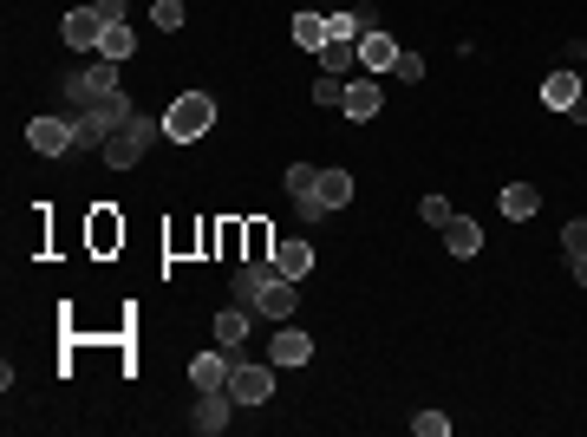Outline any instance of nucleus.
Segmentation results:
<instances>
[{"mask_svg": "<svg viewBox=\"0 0 587 437\" xmlns=\"http://www.w3.org/2000/svg\"><path fill=\"white\" fill-rule=\"evenodd\" d=\"M294 209H301L307 222H320V216H327V196H320V183H307V190H294Z\"/></svg>", "mask_w": 587, "mask_h": 437, "instance_id": "nucleus-27", "label": "nucleus"}, {"mask_svg": "<svg viewBox=\"0 0 587 437\" xmlns=\"http://www.w3.org/2000/svg\"><path fill=\"white\" fill-rule=\"evenodd\" d=\"M229 392H235V405H261V398L274 392V372H268V359H261V366L235 359V366H229Z\"/></svg>", "mask_w": 587, "mask_h": 437, "instance_id": "nucleus-3", "label": "nucleus"}, {"mask_svg": "<svg viewBox=\"0 0 587 437\" xmlns=\"http://www.w3.org/2000/svg\"><path fill=\"white\" fill-rule=\"evenodd\" d=\"M294 40H301L307 53H320V46H327V14H294Z\"/></svg>", "mask_w": 587, "mask_h": 437, "instance_id": "nucleus-23", "label": "nucleus"}, {"mask_svg": "<svg viewBox=\"0 0 587 437\" xmlns=\"http://www.w3.org/2000/svg\"><path fill=\"white\" fill-rule=\"evenodd\" d=\"M242 242H248V261H274V229L268 222H248Z\"/></svg>", "mask_w": 587, "mask_h": 437, "instance_id": "nucleus-24", "label": "nucleus"}, {"mask_svg": "<svg viewBox=\"0 0 587 437\" xmlns=\"http://www.w3.org/2000/svg\"><path fill=\"white\" fill-rule=\"evenodd\" d=\"M248 340V307H222L216 314V346H242Z\"/></svg>", "mask_w": 587, "mask_h": 437, "instance_id": "nucleus-20", "label": "nucleus"}, {"mask_svg": "<svg viewBox=\"0 0 587 437\" xmlns=\"http://www.w3.org/2000/svg\"><path fill=\"white\" fill-rule=\"evenodd\" d=\"M353 66H359V46L353 40H327V46H320V72H340V79H346Z\"/></svg>", "mask_w": 587, "mask_h": 437, "instance_id": "nucleus-19", "label": "nucleus"}, {"mask_svg": "<svg viewBox=\"0 0 587 437\" xmlns=\"http://www.w3.org/2000/svg\"><path fill=\"white\" fill-rule=\"evenodd\" d=\"M268 274H274V261H242V268H235V307H255V294L268 287Z\"/></svg>", "mask_w": 587, "mask_h": 437, "instance_id": "nucleus-14", "label": "nucleus"}, {"mask_svg": "<svg viewBox=\"0 0 587 437\" xmlns=\"http://www.w3.org/2000/svg\"><path fill=\"white\" fill-rule=\"evenodd\" d=\"M574 281H581V287H587V255H574Z\"/></svg>", "mask_w": 587, "mask_h": 437, "instance_id": "nucleus-34", "label": "nucleus"}, {"mask_svg": "<svg viewBox=\"0 0 587 437\" xmlns=\"http://www.w3.org/2000/svg\"><path fill=\"white\" fill-rule=\"evenodd\" d=\"M398 53H405V46H398L385 27H366V33H359V66H366L372 79H379V72H392V66H398Z\"/></svg>", "mask_w": 587, "mask_h": 437, "instance_id": "nucleus-4", "label": "nucleus"}, {"mask_svg": "<svg viewBox=\"0 0 587 437\" xmlns=\"http://www.w3.org/2000/svg\"><path fill=\"white\" fill-rule=\"evenodd\" d=\"M209 124H216V98L209 92H183L177 105L164 111V137L170 144H196V137H209Z\"/></svg>", "mask_w": 587, "mask_h": 437, "instance_id": "nucleus-1", "label": "nucleus"}, {"mask_svg": "<svg viewBox=\"0 0 587 437\" xmlns=\"http://www.w3.org/2000/svg\"><path fill=\"white\" fill-rule=\"evenodd\" d=\"M72 92H79V98H118V79H111V66H98V72H79Z\"/></svg>", "mask_w": 587, "mask_h": 437, "instance_id": "nucleus-22", "label": "nucleus"}, {"mask_svg": "<svg viewBox=\"0 0 587 437\" xmlns=\"http://www.w3.org/2000/svg\"><path fill=\"white\" fill-rule=\"evenodd\" d=\"M137 53V40H131V27H105V40H98V59H105V66H118V59H131Z\"/></svg>", "mask_w": 587, "mask_h": 437, "instance_id": "nucleus-18", "label": "nucleus"}, {"mask_svg": "<svg viewBox=\"0 0 587 437\" xmlns=\"http://www.w3.org/2000/svg\"><path fill=\"white\" fill-rule=\"evenodd\" d=\"M151 20H157L164 33H177V27H183V0H157V7H151Z\"/></svg>", "mask_w": 587, "mask_h": 437, "instance_id": "nucleus-30", "label": "nucleus"}, {"mask_svg": "<svg viewBox=\"0 0 587 437\" xmlns=\"http://www.w3.org/2000/svg\"><path fill=\"white\" fill-rule=\"evenodd\" d=\"M392 72H398L405 85H418V79H424V59H418V53H398V66H392Z\"/></svg>", "mask_w": 587, "mask_h": 437, "instance_id": "nucleus-32", "label": "nucleus"}, {"mask_svg": "<svg viewBox=\"0 0 587 437\" xmlns=\"http://www.w3.org/2000/svg\"><path fill=\"white\" fill-rule=\"evenodd\" d=\"M314 105H346V79L340 72H320L314 79Z\"/></svg>", "mask_w": 587, "mask_h": 437, "instance_id": "nucleus-26", "label": "nucleus"}, {"mask_svg": "<svg viewBox=\"0 0 587 437\" xmlns=\"http://www.w3.org/2000/svg\"><path fill=\"white\" fill-rule=\"evenodd\" d=\"M294 307H301V294H294V281H287V274H268V287H261V294H255V314H268V320H287V314H294Z\"/></svg>", "mask_w": 587, "mask_h": 437, "instance_id": "nucleus-8", "label": "nucleus"}, {"mask_svg": "<svg viewBox=\"0 0 587 437\" xmlns=\"http://www.w3.org/2000/svg\"><path fill=\"white\" fill-rule=\"evenodd\" d=\"M229 411H235V392H229V385H222V392H203V405L190 411V424H196V431H203V437H216L222 424H229Z\"/></svg>", "mask_w": 587, "mask_h": 437, "instance_id": "nucleus-11", "label": "nucleus"}, {"mask_svg": "<svg viewBox=\"0 0 587 437\" xmlns=\"http://www.w3.org/2000/svg\"><path fill=\"white\" fill-rule=\"evenodd\" d=\"M157 131H164V124H151V118H137V111H131V118H124L118 131L105 137V164H111V170H131L137 157H144V144H151Z\"/></svg>", "mask_w": 587, "mask_h": 437, "instance_id": "nucleus-2", "label": "nucleus"}, {"mask_svg": "<svg viewBox=\"0 0 587 437\" xmlns=\"http://www.w3.org/2000/svg\"><path fill=\"white\" fill-rule=\"evenodd\" d=\"M92 7H98V20H105V27H118V20H124V0H92Z\"/></svg>", "mask_w": 587, "mask_h": 437, "instance_id": "nucleus-33", "label": "nucleus"}, {"mask_svg": "<svg viewBox=\"0 0 587 437\" xmlns=\"http://www.w3.org/2000/svg\"><path fill=\"white\" fill-rule=\"evenodd\" d=\"M314 359V340H307L301 327H274V340H268V366H307Z\"/></svg>", "mask_w": 587, "mask_h": 437, "instance_id": "nucleus-7", "label": "nucleus"}, {"mask_svg": "<svg viewBox=\"0 0 587 437\" xmlns=\"http://www.w3.org/2000/svg\"><path fill=\"white\" fill-rule=\"evenodd\" d=\"M111 248H124V222H118V209L98 203L92 209V255H111Z\"/></svg>", "mask_w": 587, "mask_h": 437, "instance_id": "nucleus-13", "label": "nucleus"}, {"mask_svg": "<svg viewBox=\"0 0 587 437\" xmlns=\"http://www.w3.org/2000/svg\"><path fill=\"white\" fill-rule=\"evenodd\" d=\"M444 248H451L457 261H464V255H477V248H483V229H477L470 216H451V222H444Z\"/></svg>", "mask_w": 587, "mask_h": 437, "instance_id": "nucleus-15", "label": "nucleus"}, {"mask_svg": "<svg viewBox=\"0 0 587 437\" xmlns=\"http://www.w3.org/2000/svg\"><path fill=\"white\" fill-rule=\"evenodd\" d=\"M561 248H568V255H587V222H568V229H561Z\"/></svg>", "mask_w": 587, "mask_h": 437, "instance_id": "nucleus-31", "label": "nucleus"}, {"mask_svg": "<svg viewBox=\"0 0 587 437\" xmlns=\"http://www.w3.org/2000/svg\"><path fill=\"white\" fill-rule=\"evenodd\" d=\"M379 105H385V92H379V79H346V118L353 124H366V118H379Z\"/></svg>", "mask_w": 587, "mask_h": 437, "instance_id": "nucleus-10", "label": "nucleus"}, {"mask_svg": "<svg viewBox=\"0 0 587 437\" xmlns=\"http://www.w3.org/2000/svg\"><path fill=\"white\" fill-rule=\"evenodd\" d=\"M359 33H366V20H359V14H346V7H340V14H327V40H353L359 46Z\"/></svg>", "mask_w": 587, "mask_h": 437, "instance_id": "nucleus-25", "label": "nucleus"}, {"mask_svg": "<svg viewBox=\"0 0 587 437\" xmlns=\"http://www.w3.org/2000/svg\"><path fill=\"white\" fill-rule=\"evenodd\" d=\"M27 144H33L40 157H66L79 137H72V124H66V118H33V124H27Z\"/></svg>", "mask_w": 587, "mask_h": 437, "instance_id": "nucleus-5", "label": "nucleus"}, {"mask_svg": "<svg viewBox=\"0 0 587 437\" xmlns=\"http://www.w3.org/2000/svg\"><path fill=\"white\" fill-rule=\"evenodd\" d=\"M320 196H327V209H346L353 203V170H320Z\"/></svg>", "mask_w": 587, "mask_h": 437, "instance_id": "nucleus-21", "label": "nucleus"}, {"mask_svg": "<svg viewBox=\"0 0 587 437\" xmlns=\"http://www.w3.org/2000/svg\"><path fill=\"white\" fill-rule=\"evenodd\" d=\"M581 92H587V79H581Z\"/></svg>", "mask_w": 587, "mask_h": 437, "instance_id": "nucleus-35", "label": "nucleus"}, {"mask_svg": "<svg viewBox=\"0 0 587 437\" xmlns=\"http://www.w3.org/2000/svg\"><path fill=\"white\" fill-rule=\"evenodd\" d=\"M535 209H542V196H535V183H509V190H503V216H509V222H529Z\"/></svg>", "mask_w": 587, "mask_h": 437, "instance_id": "nucleus-17", "label": "nucleus"}, {"mask_svg": "<svg viewBox=\"0 0 587 437\" xmlns=\"http://www.w3.org/2000/svg\"><path fill=\"white\" fill-rule=\"evenodd\" d=\"M418 216H424V222H431V229H444V222H451V216H457V209H451V203H444V196H424V203H418Z\"/></svg>", "mask_w": 587, "mask_h": 437, "instance_id": "nucleus-29", "label": "nucleus"}, {"mask_svg": "<svg viewBox=\"0 0 587 437\" xmlns=\"http://www.w3.org/2000/svg\"><path fill=\"white\" fill-rule=\"evenodd\" d=\"M229 366H235V346H216V353H196V359H190V379H196V392H222V385H229Z\"/></svg>", "mask_w": 587, "mask_h": 437, "instance_id": "nucleus-6", "label": "nucleus"}, {"mask_svg": "<svg viewBox=\"0 0 587 437\" xmlns=\"http://www.w3.org/2000/svg\"><path fill=\"white\" fill-rule=\"evenodd\" d=\"M411 431H418V437H451V418H444V411H418Z\"/></svg>", "mask_w": 587, "mask_h": 437, "instance_id": "nucleus-28", "label": "nucleus"}, {"mask_svg": "<svg viewBox=\"0 0 587 437\" xmlns=\"http://www.w3.org/2000/svg\"><path fill=\"white\" fill-rule=\"evenodd\" d=\"M542 105L548 111H574L581 105V72H548L542 79Z\"/></svg>", "mask_w": 587, "mask_h": 437, "instance_id": "nucleus-12", "label": "nucleus"}, {"mask_svg": "<svg viewBox=\"0 0 587 437\" xmlns=\"http://www.w3.org/2000/svg\"><path fill=\"white\" fill-rule=\"evenodd\" d=\"M307 268H314V248H307V242H281V248H274V274H287V281H301Z\"/></svg>", "mask_w": 587, "mask_h": 437, "instance_id": "nucleus-16", "label": "nucleus"}, {"mask_svg": "<svg viewBox=\"0 0 587 437\" xmlns=\"http://www.w3.org/2000/svg\"><path fill=\"white\" fill-rule=\"evenodd\" d=\"M98 40H105V20H98V7H72V14H66V46H79V53H98Z\"/></svg>", "mask_w": 587, "mask_h": 437, "instance_id": "nucleus-9", "label": "nucleus"}]
</instances>
